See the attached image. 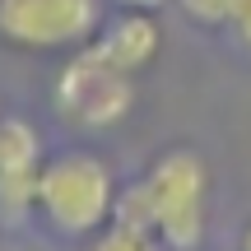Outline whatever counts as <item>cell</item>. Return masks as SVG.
Here are the masks:
<instances>
[{"instance_id":"3957f363","label":"cell","mask_w":251,"mask_h":251,"mask_svg":"<svg viewBox=\"0 0 251 251\" xmlns=\"http://www.w3.org/2000/svg\"><path fill=\"white\" fill-rule=\"evenodd\" d=\"M102 28V0H0V37L19 51L89 47Z\"/></svg>"},{"instance_id":"8fae6325","label":"cell","mask_w":251,"mask_h":251,"mask_svg":"<svg viewBox=\"0 0 251 251\" xmlns=\"http://www.w3.org/2000/svg\"><path fill=\"white\" fill-rule=\"evenodd\" d=\"M117 5H126V9H149V14H153L163 0H117Z\"/></svg>"},{"instance_id":"7a4b0ae2","label":"cell","mask_w":251,"mask_h":251,"mask_svg":"<svg viewBox=\"0 0 251 251\" xmlns=\"http://www.w3.org/2000/svg\"><path fill=\"white\" fill-rule=\"evenodd\" d=\"M153 196V233L168 251H200L209 228V163L196 149H168L144 172Z\"/></svg>"},{"instance_id":"30bf717a","label":"cell","mask_w":251,"mask_h":251,"mask_svg":"<svg viewBox=\"0 0 251 251\" xmlns=\"http://www.w3.org/2000/svg\"><path fill=\"white\" fill-rule=\"evenodd\" d=\"M233 28H237V37L251 47V0H237V14H233Z\"/></svg>"},{"instance_id":"9c48e42d","label":"cell","mask_w":251,"mask_h":251,"mask_svg":"<svg viewBox=\"0 0 251 251\" xmlns=\"http://www.w3.org/2000/svg\"><path fill=\"white\" fill-rule=\"evenodd\" d=\"M181 9H186L196 24H205V28H224V24H233L237 0H181Z\"/></svg>"},{"instance_id":"277c9868","label":"cell","mask_w":251,"mask_h":251,"mask_svg":"<svg viewBox=\"0 0 251 251\" xmlns=\"http://www.w3.org/2000/svg\"><path fill=\"white\" fill-rule=\"evenodd\" d=\"M135 107V84L130 75L102 65L89 47H79V56L65 61V70L56 75V112L70 126H89V130H107L130 117Z\"/></svg>"},{"instance_id":"8992f818","label":"cell","mask_w":251,"mask_h":251,"mask_svg":"<svg viewBox=\"0 0 251 251\" xmlns=\"http://www.w3.org/2000/svg\"><path fill=\"white\" fill-rule=\"evenodd\" d=\"M158 47H163L158 19H153L149 9H126L117 19H102V28L93 33L89 51L98 56L102 65H112V70L135 75V70H144V65H153Z\"/></svg>"},{"instance_id":"6da1fadb","label":"cell","mask_w":251,"mask_h":251,"mask_svg":"<svg viewBox=\"0 0 251 251\" xmlns=\"http://www.w3.org/2000/svg\"><path fill=\"white\" fill-rule=\"evenodd\" d=\"M117 181L112 168L89 149H70L42 163L37 177V209L61 237H93L112 224Z\"/></svg>"},{"instance_id":"7c38bea8","label":"cell","mask_w":251,"mask_h":251,"mask_svg":"<svg viewBox=\"0 0 251 251\" xmlns=\"http://www.w3.org/2000/svg\"><path fill=\"white\" fill-rule=\"evenodd\" d=\"M242 251H251V224L242 228Z\"/></svg>"},{"instance_id":"ba28073f","label":"cell","mask_w":251,"mask_h":251,"mask_svg":"<svg viewBox=\"0 0 251 251\" xmlns=\"http://www.w3.org/2000/svg\"><path fill=\"white\" fill-rule=\"evenodd\" d=\"M89 251H168L153 233H135V228H121V224H107L98 237H93Z\"/></svg>"},{"instance_id":"52a82bcc","label":"cell","mask_w":251,"mask_h":251,"mask_svg":"<svg viewBox=\"0 0 251 251\" xmlns=\"http://www.w3.org/2000/svg\"><path fill=\"white\" fill-rule=\"evenodd\" d=\"M112 224L135 228V233H153V196H149V186H144V177H140V181H130L126 191H117ZM153 237H158V233H153Z\"/></svg>"},{"instance_id":"5b68a950","label":"cell","mask_w":251,"mask_h":251,"mask_svg":"<svg viewBox=\"0 0 251 251\" xmlns=\"http://www.w3.org/2000/svg\"><path fill=\"white\" fill-rule=\"evenodd\" d=\"M42 177V135L24 117H0V219L24 224L37 209Z\"/></svg>"}]
</instances>
